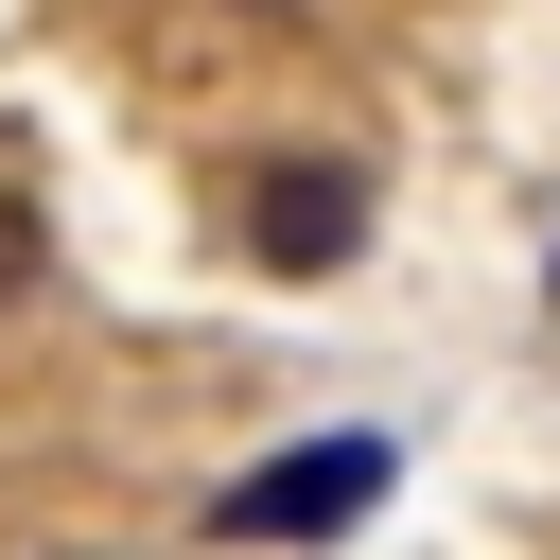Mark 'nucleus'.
I'll return each instance as SVG.
<instances>
[{"mask_svg":"<svg viewBox=\"0 0 560 560\" xmlns=\"http://www.w3.org/2000/svg\"><path fill=\"white\" fill-rule=\"evenodd\" d=\"M542 298H560V280H542Z\"/></svg>","mask_w":560,"mask_h":560,"instance_id":"3","label":"nucleus"},{"mask_svg":"<svg viewBox=\"0 0 560 560\" xmlns=\"http://www.w3.org/2000/svg\"><path fill=\"white\" fill-rule=\"evenodd\" d=\"M385 472H402L385 438H315V455H262L210 525H228V542H332V525H368V508H385Z\"/></svg>","mask_w":560,"mask_h":560,"instance_id":"1","label":"nucleus"},{"mask_svg":"<svg viewBox=\"0 0 560 560\" xmlns=\"http://www.w3.org/2000/svg\"><path fill=\"white\" fill-rule=\"evenodd\" d=\"M245 245H262L280 280H332V262L368 245V175H350V158H280V175L245 192Z\"/></svg>","mask_w":560,"mask_h":560,"instance_id":"2","label":"nucleus"}]
</instances>
